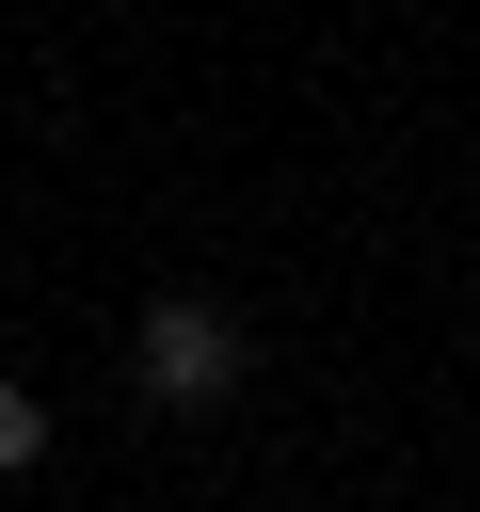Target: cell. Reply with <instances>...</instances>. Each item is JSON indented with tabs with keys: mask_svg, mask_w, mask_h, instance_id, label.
<instances>
[{
	"mask_svg": "<svg viewBox=\"0 0 480 512\" xmlns=\"http://www.w3.org/2000/svg\"><path fill=\"white\" fill-rule=\"evenodd\" d=\"M128 384H144L160 416H224V400H240V320L192 304V288H160V304L128 320Z\"/></svg>",
	"mask_w": 480,
	"mask_h": 512,
	"instance_id": "obj_1",
	"label": "cell"
},
{
	"mask_svg": "<svg viewBox=\"0 0 480 512\" xmlns=\"http://www.w3.org/2000/svg\"><path fill=\"white\" fill-rule=\"evenodd\" d=\"M16 464H48V400H32V384H0V480H16Z\"/></svg>",
	"mask_w": 480,
	"mask_h": 512,
	"instance_id": "obj_2",
	"label": "cell"
}]
</instances>
